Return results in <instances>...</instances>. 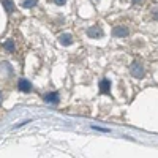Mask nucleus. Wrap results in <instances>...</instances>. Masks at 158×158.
I'll return each instance as SVG.
<instances>
[{
	"label": "nucleus",
	"mask_w": 158,
	"mask_h": 158,
	"mask_svg": "<svg viewBox=\"0 0 158 158\" xmlns=\"http://www.w3.org/2000/svg\"><path fill=\"white\" fill-rule=\"evenodd\" d=\"M94 130H97V131H103V133H108V131H111V130H108V128H100V127H94Z\"/></svg>",
	"instance_id": "nucleus-11"
},
{
	"label": "nucleus",
	"mask_w": 158,
	"mask_h": 158,
	"mask_svg": "<svg viewBox=\"0 0 158 158\" xmlns=\"http://www.w3.org/2000/svg\"><path fill=\"white\" fill-rule=\"evenodd\" d=\"M3 48H5L6 51H11V52H13V51H15V43H13L11 40H6V41L3 43Z\"/></svg>",
	"instance_id": "nucleus-9"
},
{
	"label": "nucleus",
	"mask_w": 158,
	"mask_h": 158,
	"mask_svg": "<svg viewBox=\"0 0 158 158\" xmlns=\"http://www.w3.org/2000/svg\"><path fill=\"white\" fill-rule=\"evenodd\" d=\"M3 8L6 10V13H15V5H13L11 0H3Z\"/></svg>",
	"instance_id": "nucleus-8"
},
{
	"label": "nucleus",
	"mask_w": 158,
	"mask_h": 158,
	"mask_svg": "<svg viewBox=\"0 0 158 158\" xmlns=\"http://www.w3.org/2000/svg\"><path fill=\"white\" fill-rule=\"evenodd\" d=\"M111 89V82H109V79H103V81L100 82V90L103 92V94H108Z\"/></svg>",
	"instance_id": "nucleus-7"
},
{
	"label": "nucleus",
	"mask_w": 158,
	"mask_h": 158,
	"mask_svg": "<svg viewBox=\"0 0 158 158\" xmlns=\"http://www.w3.org/2000/svg\"><path fill=\"white\" fill-rule=\"evenodd\" d=\"M59 41H60L63 46H70V44L73 43V36H71L70 33H63V35L59 36Z\"/></svg>",
	"instance_id": "nucleus-5"
},
{
	"label": "nucleus",
	"mask_w": 158,
	"mask_h": 158,
	"mask_svg": "<svg viewBox=\"0 0 158 158\" xmlns=\"http://www.w3.org/2000/svg\"><path fill=\"white\" fill-rule=\"evenodd\" d=\"M54 2H56V5H65L67 0H54Z\"/></svg>",
	"instance_id": "nucleus-12"
},
{
	"label": "nucleus",
	"mask_w": 158,
	"mask_h": 158,
	"mask_svg": "<svg viewBox=\"0 0 158 158\" xmlns=\"http://www.w3.org/2000/svg\"><path fill=\"white\" fill-rule=\"evenodd\" d=\"M112 35L117 36V38H123V36L128 35V29H127V27H122V25H118V27H115V29L112 30Z\"/></svg>",
	"instance_id": "nucleus-3"
},
{
	"label": "nucleus",
	"mask_w": 158,
	"mask_h": 158,
	"mask_svg": "<svg viewBox=\"0 0 158 158\" xmlns=\"http://www.w3.org/2000/svg\"><path fill=\"white\" fill-rule=\"evenodd\" d=\"M44 101L46 103H51V104H57L59 103V94H57V92H52V94H49V95L44 97Z\"/></svg>",
	"instance_id": "nucleus-6"
},
{
	"label": "nucleus",
	"mask_w": 158,
	"mask_h": 158,
	"mask_svg": "<svg viewBox=\"0 0 158 158\" xmlns=\"http://www.w3.org/2000/svg\"><path fill=\"white\" fill-rule=\"evenodd\" d=\"M131 2H133V3H139V2H141V0H131Z\"/></svg>",
	"instance_id": "nucleus-13"
},
{
	"label": "nucleus",
	"mask_w": 158,
	"mask_h": 158,
	"mask_svg": "<svg viewBox=\"0 0 158 158\" xmlns=\"http://www.w3.org/2000/svg\"><path fill=\"white\" fill-rule=\"evenodd\" d=\"M0 101H2V95H0Z\"/></svg>",
	"instance_id": "nucleus-14"
},
{
	"label": "nucleus",
	"mask_w": 158,
	"mask_h": 158,
	"mask_svg": "<svg viewBox=\"0 0 158 158\" xmlns=\"http://www.w3.org/2000/svg\"><path fill=\"white\" fill-rule=\"evenodd\" d=\"M18 87H19L21 92H25V94H29V92L32 90V82L27 81V79H21L19 84H18Z\"/></svg>",
	"instance_id": "nucleus-2"
},
{
	"label": "nucleus",
	"mask_w": 158,
	"mask_h": 158,
	"mask_svg": "<svg viewBox=\"0 0 158 158\" xmlns=\"http://www.w3.org/2000/svg\"><path fill=\"white\" fill-rule=\"evenodd\" d=\"M87 35H89L90 38H98V36L103 35V30H101V27L95 25V27H90V29L87 30Z\"/></svg>",
	"instance_id": "nucleus-4"
},
{
	"label": "nucleus",
	"mask_w": 158,
	"mask_h": 158,
	"mask_svg": "<svg viewBox=\"0 0 158 158\" xmlns=\"http://www.w3.org/2000/svg\"><path fill=\"white\" fill-rule=\"evenodd\" d=\"M35 5H36V0H25V2L22 3L24 8H32V6H35Z\"/></svg>",
	"instance_id": "nucleus-10"
},
{
	"label": "nucleus",
	"mask_w": 158,
	"mask_h": 158,
	"mask_svg": "<svg viewBox=\"0 0 158 158\" xmlns=\"http://www.w3.org/2000/svg\"><path fill=\"white\" fill-rule=\"evenodd\" d=\"M130 71H131V74H133L136 79H141V77L144 76V68L141 67V63H138V62H133V63H131Z\"/></svg>",
	"instance_id": "nucleus-1"
}]
</instances>
